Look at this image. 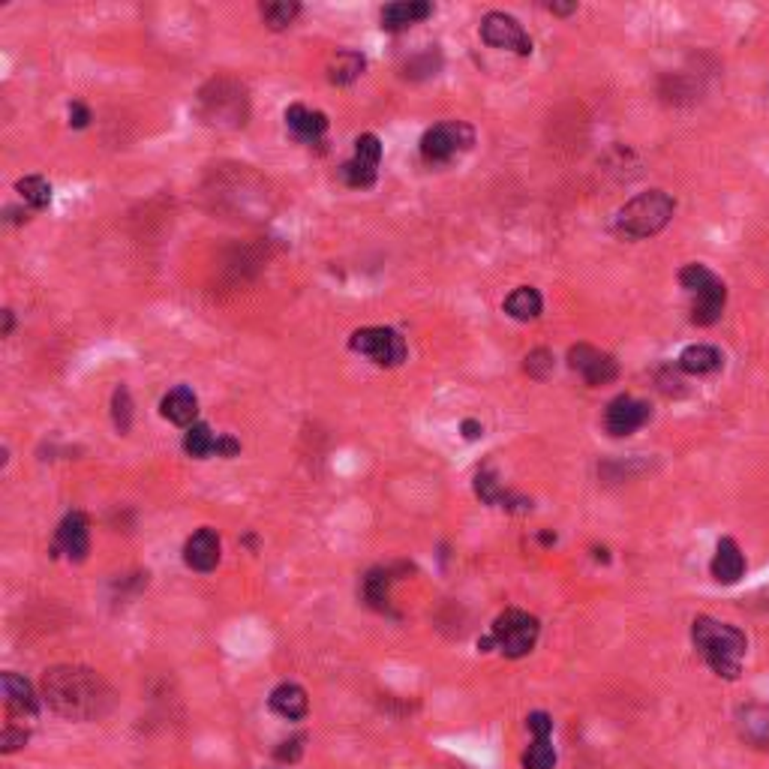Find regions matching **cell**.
<instances>
[{"mask_svg":"<svg viewBox=\"0 0 769 769\" xmlns=\"http://www.w3.org/2000/svg\"><path fill=\"white\" fill-rule=\"evenodd\" d=\"M568 367L574 373L583 376V382L598 388V385H610L613 379L619 376V367L613 361V355L601 352V348L589 346V343H577L568 348Z\"/></svg>","mask_w":769,"mask_h":769,"instance_id":"9c48e42d","label":"cell"},{"mask_svg":"<svg viewBox=\"0 0 769 769\" xmlns=\"http://www.w3.org/2000/svg\"><path fill=\"white\" fill-rule=\"evenodd\" d=\"M526 727L532 733H535V740H550V733H553V719L547 712H532L529 719H526Z\"/></svg>","mask_w":769,"mask_h":769,"instance_id":"1f68e13d","label":"cell"},{"mask_svg":"<svg viewBox=\"0 0 769 769\" xmlns=\"http://www.w3.org/2000/svg\"><path fill=\"white\" fill-rule=\"evenodd\" d=\"M217 448H220V436L204 421H196L192 427H187V433H183V451H187L190 457L208 460L217 454Z\"/></svg>","mask_w":769,"mask_h":769,"instance_id":"603a6c76","label":"cell"},{"mask_svg":"<svg viewBox=\"0 0 769 769\" xmlns=\"http://www.w3.org/2000/svg\"><path fill=\"white\" fill-rule=\"evenodd\" d=\"M574 4H550V13H556V16H568V13H574Z\"/></svg>","mask_w":769,"mask_h":769,"instance_id":"8d00e7d4","label":"cell"},{"mask_svg":"<svg viewBox=\"0 0 769 769\" xmlns=\"http://www.w3.org/2000/svg\"><path fill=\"white\" fill-rule=\"evenodd\" d=\"M268 706L286 722H301L307 715V710H310V701H307V691L301 689V685L283 682L271 691Z\"/></svg>","mask_w":769,"mask_h":769,"instance_id":"9a60e30c","label":"cell"},{"mask_svg":"<svg viewBox=\"0 0 769 769\" xmlns=\"http://www.w3.org/2000/svg\"><path fill=\"white\" fill-rule=\"evenodd\" d=\"M736 724L745 743H752L754 748H769V706L761 703H748L736 712Z\"/></svg>","mask_w":769,"mask_h":769,"instance_id":"ac0fdd59","label":"cell"},{"mask_svg":"<svg viewBox=\"0 0 769 769\" xmlns=\"http://www.w3.org/2000/svg\"><path fill=\"white\" fill-rule=\"evenodd\" d=\"M340 181L352 190H367L376 183V169L364 166V162H358V160H346L340 166Z\"/></svg>","mask_w":769,"mask_h":769,"instance_id":"484cf974","label":"cell"},{"mask_svg":"<svg viewBox=\"0 0 769 769\" xmlns=\"http://www.w3.org/2000/svg\"><path fill=\"white\" fill-rule=\"evenodd\" d=\"M745 574V556L740 545H736L733 538H722L719 547H715V556H712V577L724 583V587H731Z\"/></svg>","mask_w":769,"mask_h":769,"instance_id":"2e32d148","label":"cell"},{"mask_svg":"<svg viewBox=\"0 0 769 769\" xmlns=\"http://www.w3.org/2000/svg\"><path fill=\"white\" fill-rule=\"evenodd\" d=\"M722 364H724L722 352L715 346H706V343L689 346L680 355V370L691 373V376H710L715 370H722Z\"/></svg>","mask_w":769,"mask_h":769,"instance_id":"d6986e66","label":"cell"},{"mask_svg":"<svg viewBox=\"0 0 769 769\" xmlns=\"http://www.w3.org/2000/svg\"><path fill=\"white\" fill-rule=\"evenodd\" d=\"M348 348L364 358H370V361L379 367H397V364H403L409 355L403 337H400L394 327H382V325L355 331L348 337Z\"/></svg>","mask_w":769,"mask_h":769,"instance_id":"52a82bcc","label":"cell"},{"mask_svg":"<svg viewBox=\"0 0 769 769\" xmlns=\"http://www.w3.org/2000/svg\"><path fill=\"white\" fill-rule=\"evenodd\" d=\"M430 16H433V4H427V0H400V4H388L382 9V27L406 30Z\"/></svg>","mask_w":769,"mask_h":769,"instance_id":"e0dca14e","label":"cell"},{"mask_svg":"<svg viewBox=\"0 0 769 769\" xmlns=\"http://www.w3.org/2000/svg\"><path fill=\"white\" fill-rule=\"evenodd\" d=\"M481 39L490 48H502V51H514V55L526 57L532 55V39L523 30V25L514 16L508 13H487L481 18Z\"/></svg>","mask_w":769,"mask_h":769,"instance_id":"ba28073f","label":"cell"},{"mask_svg":"<svg viewBox=\"0 0 769 769\" xmlns=\"http://www.w3.org/2000/svg\"><path fill=\"white\" fill-rule=\"evenodd\" d=\"M538 631H541V625L532 613L505 610L502 617H496L490 638H484L478 646L481 649H487V646H499L502 655H508V659H523V655H529L532 649H535Z\"/></svg>","mask_w":769,"mask_h":769,"instance_id":"5b68a950","label":"cell"},{"mask_svg":"<svg viewBox=\"0 0 769 769\" xmlns=\"http://www.w3.org/2000/svg\"><path fill=\"white\" fill-rule=\"evenodd\" d=\"M220 553H223V545H220L217 529L202 526L199 532H192L187 538V545H183V562H187V568H192V571L208 574L220 566Z\"/></svg>","mask_w":769,"mask_h":769,"instance_id":"8fae6325","label":"cell"},{"mask_svg":"<svg viewBox=\"0 0 769 769\" xmlns=\"http://www.w3.org/2000/svg\"><path fill=\"white\" fill-rule=\"evenodd\" d=\"M364 67H367V57L361 55V51H355V48H343V51H337V57H331V64H327V81L331 85H352V81L364 73Z\"/></svg>","mask_w":769,"mask_h":769,"instance_id":"44dd1931","label":"cell"},{"mask_svg":"<svg viewBox=\"0 0 769 769\" xmlns=\"http://www.w3.org/2000/svg\"><path fill=\"white\" fill-rule=\"evenodd\" d=\"M676 202L664 190H649L625 202L613 217V232L625 241H643L659 234L673 220Z\"/></svg>","mask_w":769,"mask_h":769,"instance_id":"3957f363","label":"cell"},{"mask_svg":"<svg viewBox=\"0 0 769 769\" xmlns=\"http://www.w3.org/2000/svg\"><path fill=\"white\" fill-rule=\"evenodd\" d=\"M90 124V111H88V106H81V102H73V106H69V127L73 130H85Z\"/></svg>","mask_w":769,"mask_h":769,"instance_id":"836d02e7","label":"cell"},{"mask_svg":"<svg viewBox=\"0 0 769 769\" xmlns=\"http://www.w3.org/2000/svg\"><path fill=\"white\" fill-rule=\"evenodd\" d=\"M680 283L685 292L694 295L691 304V322L694 325H715L722 319L724 301H727V286L715 276L706 265H685L680 271Z\"/></svg>","mask_w":769,"mask_h":769,"instance_id":"277c9868","label":"cell"},{"mask_svg":"<svg viewBox=\"0 0 769 769\" xmlns=\"http://www.w3.org/2000/svg\"><path fill=\"white\" fill-rule=\"evenodd\" d=\"M301 752H304V736H292V740L280 743V748H276V761L295 764L301 757Z\"/></svg>","mask_w":769,"mask_h":769,"instance_id":"d6a6232c","label":"cell"},{"mask_svg":"<svg viewBox=\"0 0 769 769\" xmlns=\"http://www.w3.org/2000/svg\"><path fill=\"white\" fill-rule=\"evenodd\" d=\"M111 418H115V427L120 430V433H130V427H132V400H130L127 385L115 388V397H111Z\"/></svg>","mask_w":769,"mask_h":769,"instance_id":"f1b7e54d","label":"cell"},{"mask_svg":"<svg viewBox=\"0 0 769 769\" xmlns=\"http://www.w3.org/2000/svg\"><path fill=\"white\" fill-rule=\"evenodd\" d=\"M301 13V4H292V0H280V4H262V18L268 22V27L283 30L289 27Z\"/></svg>","mask_w":769,"mask_h":769,"instance_id":"d4e9b609","label":"cell"},{"mask_svg":"<svg viewBox=\"0 0 769 769\" xmlns=\"http://www.w3.org/2000/svg\"><path fill=\"white\" fill-rule=\"evenodd\" d=\"M286 130H289V136L295 141H301V145H319L322 136L327 132V118L322 111L295 102V106L286 109Z\"/></svg>","mask_w":769,"mask_h":769,"instance_id":"7c38bea8","label":"cell"},{"mask_svg":"<svg viewBox=\"0 0 769 769\" xmlns=\"http://www.w3.org/2000/svg\"><path fill=\"white\" fill-rule=\"evenodd\" d=\"M16 190L34 211H43L51 204V183L46 178H39V174H27V178L16 183Z\"/></svg>","mask_w":769,"mask_h":769,"instance_id":"cb8c5ba5","label":"cell"},{"mask_svg":"<svg viewBox=\"0 0 769 769\" xmlns=\"http://www.w3.org/2000/svg\"><path fill=\"white\" fill-rule=\"evenodd\" d=\"M27 743V731H13V727H6L4 731V752H16V748H22Z\"/></svg>","mask_w":769,"mask_h":769,"instance_id":"e575fe53","label":"cell"},{"mask_svg":"<svg viewBox=\"0 0 769 769\" xmlns=\"http://www.w3.org/2000/svg\"><path fill=\"white\" fill-rule=\"evenodd\" d=\"M160 412L171 424L192 427V424H196V415H199V397L192 394L187 385H178V388H171L166 397H162Z\"/></svg>","mask_w":769,"mask_h":769,"instance_id":"5bb4252c","label":"cell"},{"mask_svg":"<svg viewBox=\"0 0 769 769\" xmlns=\"http://www.w3.org/2000/svg\"><path fill=\"white\" fill-rule=\"evenodd\" d=\"M13 325H16L13 322V310H4V337L13 334Z\"/></svg>","mask_w":769,"mask_h":769,"instance_id":"74e56055","label":"cell"},{"mask_svg":"<svg viewBox=\"0 0 769 769\" xmlns=\"http://www.w3.org/2000/svg\"><path fill=\"white\" fill-rule=\"evenodd\" d=\"M364 596L376 610H388V571H370L364 580Z\"/></svg>","mask_w":769,"mask_h":769,"instance_id":"f546056e","label":"cell"},{"mask_svg":"<svg viewBox=\"0 0 769 769\" xmlns=\"http://www.w3.org/2000/svg\"><path fill=\"white\" fill-rule=\"evenodd\" d=\"M691 640L715 676H722V680H736L740 676L748 640L736 625L719 622L712 617H697L691 622Z\"/></svg>","mask_w":769,"mask_h":769,"instance_id":"7a4b0ae2","label":"cell"},{"mask_svg":"<svg viewBox=\"0 0 769 769\" xmlns=\"http://www.w3.org/2000/svg\"><path fill=\"white\" fill-rule=\"evenodd\" d=\"M460 430H463V436H466V439H478V436H484V427H481L478 421H472V418H469V421L460 424Z\"/></svg>","mask_w":769,"mask_h":769,"instance_id":"d590c367","label":"cell"},{"mask_svg":"<svg viewBox=\"0 0 769 769\" xmlns=\"http://www.w3.org/2000/svg\"><path fill=\"white\" fill-rule=\"evenodd\" d=\"M646 421H649V406H646L643 400L629 397V394L610 400L608 412H604V427H608V433L617 436V439L638 433Z\"/></svg>","mask_w":769,"mask_h":769,"instance_id":"30bf717a","label":"cell"},{"mask_svg":"<svg viewBox=\"0 0 769 769\" xmlns=\"http://www.w3.org/2000/svg\"><path fill=\"white\" fill-rule=\"evenodd\" d=\"M0 685H4V697L9 703V710L13 712H22V715H34L39 710V701L34 689H30V682L25 676H16V673H4L0 676Z\"/></svg>","mask_w":769,"mask_h":769,"instance_id":"ffe728a7","label":"cell"},{"mask_svg":"<svg viewBox=\"0 0 769 769\" xmlns=\"http://www.w3.org/2000/svg\"><path fill=\"white\" fill-rule=\"evenodd\" d=\"M556 766V748L550 740H535L523 754V769H553Z\"/></svg>","mask_w":769,"mask_h":769,"instance_id":"4316f807","label":"cell"},{"mask_svg":"<svg viewBox=\"0 0 769 769\" xmlns=\"http://www.w3.org/2000/svg\"><path fill=\"white\" fill-rule=\"evenodd\" d=\"M43 694L51 710L73 722H97L115 706V691L99 673L88 668H69V664L46 670Z\"/></svg>","mask_w":769,"mask_h":769,"instance_id":"6da1fadb","label":"cell"},{"mask_svg":"<svg viewBox=\"0 0 769 769\" xmlns=\"http://www.w3.org/2000/svg\"><path fill=\"white\" fill-rule=\"evenodd\" d=\"M352 160L364 162V166H370V169H379V162H382V141H379V136H373V132L358 136Z\"/></svg>","mask_w":769,"mask_h":769,"instance_id":"83f0119b","label":"cell"},{"mask_svg":"<svg viewBox=\"0 0 769 769\" xmlns=\"http://www.w3.org/2000/svg\"><path fill=\"white\" fill-rule=\"evenodd\" d=\"M526 373L535 376V379H545L553 373V352L547 348H535V352L526 355Z\"/></svg>","mask_w":769,"mask_h":769,"instance_id":"4dcf8cb0","label":"cell"},{"mask_svg":"<svg viewBox=\"0 0 769 769\" xmlns=\"http://www.w3.org/2000/svg\"><path fill=\"white\" fill-rule=\"evenodd\" d=\"M541 310H545V301H541L538 289H532V286H520V289H514L505 298V313L517 322L538 319Z\"/></svg>","mask_w":769,"mask_h":769,"instance_id":"7402d4cb","label":"cell"},{"mask_svg":"<svg viewBox=\"0 0 769 769\" xmlns=\"http://www.w3.org/2000/svg\"><path fill=\"white\" fill-rule=\"evenodd\" d=\"M475 145V130L466 120H445L430 127L421 136V160L430 166H442Z\"/></svg>","mask_w":769,"mask_h":769,"instance_id":"8992f818","label":"cell"},{"mask_svg":"<svg viewBox=\"0 0 769 769\" xmlns=\"http://www.w3.org/2000/svg\"><path fill=\"white\" fill-rule=\"evenodd\" d=\"M64 550L73 562H85L90 553V532H88V517L81 511H69L57 526V547Z\"/></svg>","mask_w":769,"mask_h":769,"instance_id":"4fadbf2b","label":"cell"}]
</instances>
